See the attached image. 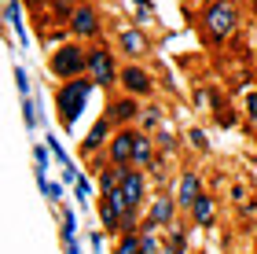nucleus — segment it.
<instances>
[{
    "instance_id": "nucleus-27",
    "label": "nucleus",
    "mask_w": 257,
    "mask_h": 254,
    "mask_svg": "<svg viewBox=\"0 0 257 254\" xmlns=\"http://www.w3.org/2000/svg\"><path fill=\"white\" fill-rule=\"evenodd\" d=\"M44 192H48V199H59V195H63L59 184H44Z\"/></svg>"
},
{
    "instance_id": "nucleus-19",
    "label": "nucleus",
    "mask_w": 257,
    "mask_h": 254,
    "mask_svg": "<svg viewBox=\"0 0 257 254\" xmlns=\"http://www.w3.org/2000/svg\"><path fill=\"white\" fill-rule=\"evenodd\" d=\"M136 118H140V133H147V129H155V125L162 122V111L158 107H147L144 114H136Z\"/></svg>"
},
{
    "instance_id": "nucleus-7",
    "label": "nucleus",
    "mask_w": 257,
    "mask_h": 254,
    "mask_svg": "<svg viewBox=\"0 0 257 254\" xmlns=\"http://www.w3.org/2000/svg\"><path fill=\"white\" fill-rule=\"evenodd\" d=\"M136 129H121L118 136H110V162L114 166H133V147H136Z\"/></svg>"
},
{
    "instance_id": "nucleus-21",
    "label": "nucleus",
    "mask_w": 257,
    "mask_h": 254,
    "mask_svg": "<svg viewBox=\"0 0 257 254\" xmlns=\"http://www.w3.org/2000/svg\"><path fill=\"white\" fill-rule=\"evenodd\" d=\"M140 250H144V254H158V239H155V232H140Z\"/></svg>"
},
{
    "instance_id": "nucleus-20",
    "label": "nucleus",
    "mask_w": 257,
    "mask_h": 254,
    "mask_svg": "<svg viewBox=\"0 0 257 254\" xmlns=\"http://www.w3.org/2000/svg\"><path fill=\"white\" fill-rule=\"evenodd\" d=\"M118 254H144L140 250V232H125L121 243H118Z\"/></svg>"
},
{
    "instance_id": "nucleus-17",
    "label": "nucleus",
    "mask_w": 257,
    "mask_h": 254,
    "mask_svg": "<svg viewBox=\"0 0 257 254\" xmlns=\"http://www.w3.org/2000/svg\"><path fill=\"white\" fill-rule=\"evenodd\" d=\"M107 129H110V122H107V118H99V122H96V129L85 136L81 151H96V147H103V144H107Z\"/></svg>"
},
{
    "instance_id": "nucleus-2",
    "label": "nucleus",
    "mask_w": 257,
    "mask_h": 254,
    "mask_svg": "<svg viewBox=\"0 0 257 254\" xmlns=\"http://www.w3.org/2000/svg\"><path fill=\"white\" fill-rule=\"evenodd\" d=\"M81 70H88V52H81L77 44H63V48L52 55V74L63 77V81L81 77Z\"/></svg>"
},
{
    "instance_id": "nucleus-3",
    "label": "nucleus",
    "mask_w": 257,
    "mask_h": 254,
    "mask_svg": "<svg viewBox=\"0 0 257 254\" xmlns=\"http://www.w3.org/2000/svg\"><path fill=\"white\" fill-rule=\"evenodd\" d=\"M88 77L96 85H114L118 81V63H114L110 48H103V44L88 48Z\"/></svg>"
},
{
    "instance_id": "nucleus-1",
    "label": "nucleus",
    "mask_w": 257,
    "mask_h": 254,
    "mask_svg": "<svg viewBox=\"0 0 257 254\" xmlns=\"http://www.w3.org/2000/svg\"><path fill=\"white\" fill-rule=\"evenodd\" d=\"M92 77H70V81H63L59 96H55V103H59V114H63V125L70 129V125L77 122V114L85 111V103L92 96Z\"/></svg>"
},
{
    "instance_id": "nucleus-26",
    "label": "nucleus",
    "mask_w": 257,
    "mask_h": 254,
    "mask_svg": "<svg viewBox=\"0 0 257 254\" xmlns=\"http://www.w3.org/2000/svg\"><path fill=\"white\" fill-rule=\"evenodd\" d=\"M158 144H162V147H173L177 140H173V133H169V129H162V133H158Z\"/></svg>"
},
{
    "instance_id": "nucleus-28",
    "label": "nucleus",
    "mask_w": 257,
    "mask_h": 254,
    "mask_svg": "<svg viewBox=\"0 0 257 254\" xmlns=\"http://www.w3.org/2000/svg\"><path fill=\"white\" fill-rule=\"evenodd\" d=\"M30 4H44V0H30Z\"/></svg>"
},
{
    "instance_id": "nucleus-25",
    "label": "nucleus",
    "mask_w": 257,
    "mask_h": 254,
    "mask_svg": "<svg viewBox=\"0 0 257 254\" xmlns=\"http://www.w3.org/2000/svg\"><path fill=\"white\" fill-rule=\"evenodd\" d=\"M246 114L257 122V92H246Z\"/></svg>"
},
{
    "instance_id": "nucleus-8",
    "label": "nucleus",
    "mask_w": 257,
    "mask_h": 254,
    "mask_svg": "<svg viewBox=\"0 0 257 254\" xmlns=\"http://www.w3.org/2000/svg\"><path fill=\"white\" fill-rule=\"evenodd\" d=\"M70 30L77 33V37H96V30H99V22H96V11H92L88 4H81L74 15H70Z\"/></svg>"
},
{
    "instance_id": "nucleus-18",
    "label": "nucleus",
    "mask_w": 257,
    "mask_h": 254,
    "mask_svg": "<svg viewBox=\"0 0 257 254\" xmlns=\"http://www.w3.org/2000/svg\"><path fill=\"white\" fill-rule=\"evenodd\" d=\"M121 48H125L128 55H144V52H147V41L140 37L136 30H125V33H121Z\"/></svg>"
},
{
    "instance_id": "nucleus-14",
    "label": "nucleus",
    "mask_w": 257,
    "mask_h": 254,
    "mask_svg": "<svg viewBox=\"0 0 257 254\" xmlns=\"http://www.w3.org/2000/svg\"><path fill=\"white\" fill-rule=\"evenodd\" d=\"M99 221L103 228H121V203H118V195H103V203H99Z\"/></svg>"
},
{
    "instance_id": "nucleus-11",
    "label": "nucleus",
    "mask_w": 257,
    "mask_h": 254,
    "mask_svg": "<svg viewBox=\"0 0 257 254\" xmlns=\"http://www.w3.org/2000/svg\"><path fill=\"white\" fill-rule=\"evenodd\" d=\"M118 81L125 85L128 96H136V92H151V74H147V70H140V66H125Z\"/></svg>"
},
{
    "instance_id": "nucleus-10",
    "label": "nucleus",
    "mask_w": 257,
    "mask_h": 254,
    "mask_svg": "<svg viewBox=\"0 0 257 254\" xmlns=\"http://www.w3.org/2000/svg\"><path fill=\"white\" fill-rule=\"evenodd\" d=\"M213 217H217V206H213V195H198V199L191 203V221L198 228H213Z\"/></svg>"
},
{
    "instance_id": "nucleus-15",
    "label": "nucleus",
    "mask_w": 257,
    "mask_h": 254,
    "mask_svg": "<svg viewBox=\"0 0 257 254\" xmlns=\"http://www.w3.org/2000/svg\"><path fill=\"white\" fill-rule=\"evenodd\" d=\"M125 170H128V166H103V173H99V192H103V195L118 192V188H121Z\"/></svg>"
},
{
    "instance_id": "nucleus-23",
    "label": "nucleus",
    "mask_w": 257,
    "mask_h": 254,
    "mask_svg": "<svg viewBox=\"0 0 257 254\" xmlns=\"http://www.w3.org/2000/svg\"><path fill=\"white\" fill-rule=\"evenodd\" d=\"M188 136H191V147H198V151H206V133H202V129H191Z\"/></svg>"
},
{
    "instance_id": "nucleus-13",
    "label": "nucleus",
    "mask_w": 257,
    "mask_h": 254,
    "mask_svg": "<svg viewBox=\"0 0 257 254\" xmlns=\"http://www.w3.org/2000/svg\"><path fill=\"white\" fill-rule=\"evenodd\" d=\"M136 114H140L136 100H133V96H125V100H118V103H110L107 122H110V125H128V122H136Z\"/></svg>"
},
{
    "instance_id": "nucleus-6",
    "label": "nucleus",
    "mask_w": 257,
    "mask_h": 254,
    "mask_svg": "<svg viewBox=\"0 0 257 254\" xmlns=\"http://www.w3.org/2000/svg\"><path fill=\"white\" fill-rule=\"evenodd\" d=\"M173 214H177V199H169V195H158L155 206H151V214H147V221H144V232L169 228V225H173Z\"/></svg>"
},
{
    "instance_id": "nucleus-5",
    "label": "nucleus",
    "mask_w": 257,
    "mask_h": 254,
    "mask_svg": "<svg viewBox=\"0 0 257 254\" xmlns=\"http://www.w3.org/2000/svg\"><path fill=\"white\" fill-rule=\"evenodd\" d=\"M206 26H209V33H213L217 41L228 37V33L235 30V8L224 4V0H213V4L206 8Z\"/></svg>"
},
{
    "instance_id": "nucleus-16",
    "label": "nucleus",
    "mask_w": 257,
    "mask_h": 254,
    "mask_svg": "<svg viewBox=\"0 0 257 254\" xmlns=\"http://www.w3.org/2000/svg\"><path fill=\"white\" fill-rule=\"evenodd\" d=\"M162 254H188V236H184V228L177 221L169 225V236H166V243H162Z\"/></svg>"
},
{
    "instance_id": "nucleus-22",
    "label": "nucleus",
    "mask_w": 257,
    "mask_h": 254,
    "mask_svg": "<svg viewBox=\"0 0 257 254\" xmlns=\"http://www.w3.org/2000/svg\"><path fill=\"white\" fill-rule=\"evenodd\" d=\"M136 214H140V210H133V206L121 210V232H136Z\"/></svg>"
},
{
    "instance_id": "nucleus-29",
    "label": "nucleus",
    "mask_w": 257,
    "mask_h": 254,
    "mask_svg": "<svg viewBox=\"0 0 257 254\" xmlns=\"http://www.w3.org/2000/svg\"><path fill=\"white\" fill-rule=\"evenodd\" d=\"M198 254H209V250H198Z\"/></svg>"
},
{
    "instance_id": "nucleus-12",
    "label": "nucleus",
    "mask_w": 257,
    "mask_h": 254,
    "mask_svg": "<svg viewBox=\"0 0 257 254\" xmlns=\"http://www.w3.org/2000/svg\"><path fill=\"white\" fill-rule=\"evenodd\" d=\"M133 162L140 170H155L158 166V158H155V140H151L147 133H140L136 136V147H133Z\"/></svg>"
},
{
    "instance_id": "nucleus-9",
    "label": "nucleus",
    "mask_w": 257,
    "mask_h": 254,
    "mask_svg": "<svg viewBox=\"0 0 257 254\" xmlns=\"http://www.w3.org/2000/svg\"><path fill=\"white\" fill-rule=\"evenodd\" d=\"M202 195V181H198V173L188 170L180 177V188H177V206H184V210H191V203Z\"/></svg>"
},
{
    "instance_id": "nucleus-24",
    "label": "nucleus",
    "mask_w": 257,
    "mask_h": 254,
    "mask_svg": "<svg viewBox=\"0 0 257 254\" xmlns=\"http://www.w3.org/2000/svg\"><path fill=\"white\" fill-rule=\"evenodd\" d=\"M74 195H77L81 203H85V195H88V181H85V177H77V181H74Z\"/></svg>"
},
{
    "instance_id": "nucleus-4",
    "label": "nucleus",
    "mask_w": 257,
    "mask_h": 254,
    "mask_svg": "<svg viewBox=\"0 0 257 254\" xmlns=\"http://www.w3.org/2000/svg\"><path fill=\"white\" fill-rule=\"evenodd\" d=\"M110 195H118V203H121V210H140V203L147 199V177L140 170H125V177H121V188L118 192H110Z\"/></svg>"
}]
</instances>
